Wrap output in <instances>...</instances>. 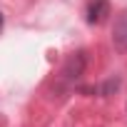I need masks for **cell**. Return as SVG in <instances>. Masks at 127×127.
Listing matches in <instances>:
<instances>
[{
  "label": "cell",
  "instance_id": "7a4b0ae2",
  "mask_svg": "<svg viewBox=\"0 0 127 127\" xmlns=\"http://www.w3.org/2000/svg\"><path fill=\"white\" fill-rule=\"evenodd\" d=\"M110 15V0H90L87 3V23L102 25Z\"/></svg>",
  "mask_w": 127,
  "mask_h": 127
},
{
  "label": "cell",
  "instance_id": "3957f363",
  "mask_svg": "<svg viewBox=\"0 0 127 127\" xmlns=\"http://www.w3.org/2000/svg\"><path fill=\"white\" fill-rule=\"evenodd\" d=\"M82 70H85V52H77V55H72L67 60V65L62 67V75L67 80H77L82 75Z\"/></svg>",
  "mask_w": 127,
  "mask_h": 127
},
{
  "label": "cell",
  "instance_id": "277c9868",
  "mask_svg": "<svg viewBox=\"0 0 127 127\" xmlns=\"http://www.w3.org/2000/svg\"><path fill=\"white\" fill-rule=\"evenodd\" d=\"M0 32H3V13H0Z\"/></svg>",
  "mask_w": 127,
  "mask_h": 127
},
{
  "label": "cell",
  "instance_id": "6da1fadb",
  "mask_svg": "<svg viewBox=\"0 0 127 127\" xmlns=\"http://www.w3.org/2000/svg\"><path fill=\"white\" fill-rule=\"evenodd\" d=\"M112 45L120 52H127V8L120 10V15L115 18L112 25Z\"/></svg>",
  "mask_w": 127,
  "mask_h": 127
}]
</instances>
